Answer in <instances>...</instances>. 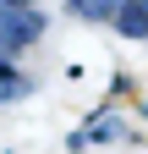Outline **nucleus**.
Listing matches in <instances>:
<instances>
[{
	"instance_id": "f257e3e1",
	"label": "nucleus",
	"mask_w": 148,
	"mask_h": 154,
	"mask_svg": "<svg viewBox=\"0 0 148 154\" xmlns=\"http://www.w3.org/2000/svg\"><path fill=\"white\" fill-rule=\"evenodd\" d=\"M110 28H115L121 38H137V44H148V0H121L115 17H110Z\"/></svg>"
}]
</instances>
